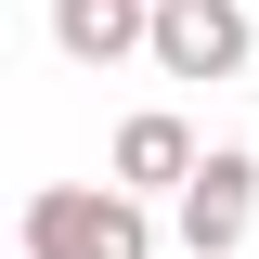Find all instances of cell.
I'll list each match as a JSON object with an SVG mask.
<instances>
[{
    "mask_svg": "<svg viewBox=\"0 0 259 259\" xmlns=\"http://www.w3.org/2000/svg\"><path fill=\"white\" fill-rule=\"evenodd\" d=\"M13 233H26V259H156V207L130 182H39Z\"/></svg>",
    "mask_w": 259,
    "mask_h": 259,
    "instance_id": "6da1fadb",
    "label": "cell"
},
{
    "mask_svg": "<svg viewBox=\"0 0 259 259\" xmlns=\"http://www.w3.org/2000/svg\"><path fill=\"white\" fill-rule=\"evenodd\" d=\"M259 26H246V0H156V65L168 78H246Z\"/></svg>",
    "mask_w": 259,
    "mask_h": 259,
    "instance_id": "7a4b0ae2",
    "label": "cell"
},
{
    "mask_svg": "<svg viewBox=\"0 0 259 259\" xmlns=\"http://www.w3.org/2000/svg\"><path fill=\"white\" fill-rule=\"evenodd\" d=\"M168 221H182V259H233L259 221V156H207L182 194H168Z\"/></svg>",
    "mask_w": 259,
    "mask_h": 259,
    "instance_id": "3957f363",
    "label": "cell"
},
{
    "mask_svg": "<svg viewBox=\"0 0 259 259\" xmlns=\"http://www.w3.org/2000/svg\"><path fill=\"white\" fill-rule=\"evenodd\" d=\"M52 39L78 65H130V52H156V0H52Z\"/></svg>",
    "mask_w": 259,
    "mask_h": 259,
    "instance_id": "277c9868",
    "label": "cell"
},
{
    "mask_svg": "<svg viewBox=\"0 0 259 259\" xmlns=\"http://www.w3.org/2000/svg\"><path fill=\"white\" fill-rule=\"evenodd\" d=\"M194 168H207V156H194V130H182V117H130V130H117V182L143 194V207H156V194H182Z\"/></svg>",
    "mask_w": 259,
    "mask_h": 259,
    "instance_id": "5b68a950",
    "label": "cell"
}]
</instances>
